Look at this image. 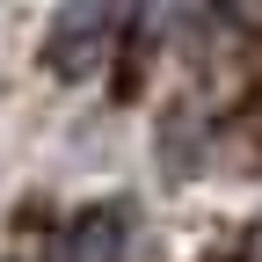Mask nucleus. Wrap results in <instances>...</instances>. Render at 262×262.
Segmentation results:
<instances>
[{
	"label": "nucleus",
	"mask_w": 262,
	"mask_h": 262,
	"mask_svg": "<svg viewBox=\"0 0 262 262\" xmlns=\"http://www.w3.org/2000/svg\"><path fill=\"white\" fill-rule=\"evenodd\" d=\"M110 37H117V15L110 8H66L44 29V58L58 66L66 80H80V73H95V66L110 58Z\"/></svg>",
	"instance_id": "nucleus-1"
}]
</instances>
